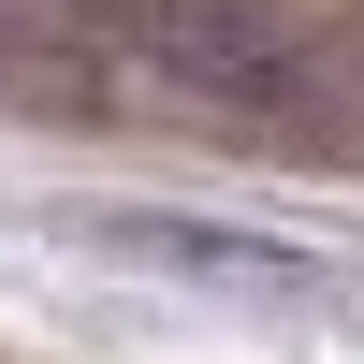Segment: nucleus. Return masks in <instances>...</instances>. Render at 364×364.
<instances>
[{
    "instance_id": "f257e3e1",
    "label": "nucleus",
    "mask_w": 364,
    "mask_h": 364,
    "mask_svg": "<svg viewBox=\"0 0 364 364\" xmlns=\"http://www.w3.org/2000/svg\"><path fill=\"white\" fill-rule=\"evenodd\" d=\"M102 262H161V277H204V291H336L321 248L291 233H233V219H175V204H117V219H73Z\"/></svg>"
}]
</instances>
